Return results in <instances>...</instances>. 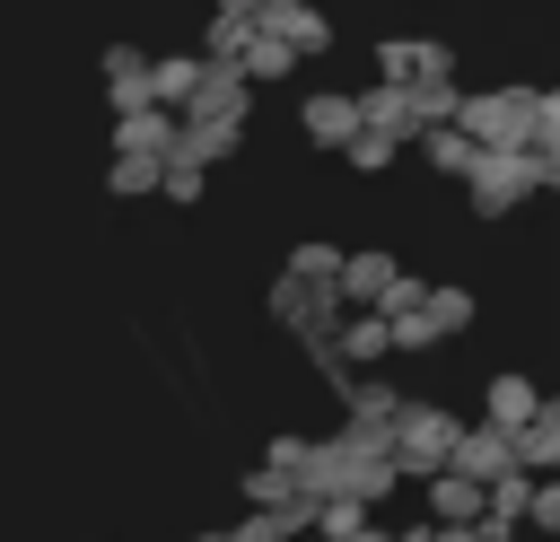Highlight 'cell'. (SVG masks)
Wrapping results in <instances>:
<instances>
[{
  "label": "cell",
  "mask_w": 560,
  "mask_h": 542,
  "mask_svg": "<svg viewBox=\"0 0 560 542\" xmlns=\"http://www.w3.org/2000/svg\"><path fill=\"white\" fill-rule=\"evenodd\" d=\"M534 157H542V192H560V149H551V140H534Z\"/></svg>",
  "instance_id": "32"
},
{
  "label": "cell",
  "mask_w": 560,
  "mask_h": 542,
  "mask_svg": "<svg viewBox=\"0 0 560 542\" xmlns=\"http://www.w3.org/2000/svg\"><path fill=\"white\" fill-rule=\"evenodd\" d=\"M359 122H368V131H394V140H420L411 79H385V70H376V87H359Z\"/></svg>",
  "instance_id": "10"
},
{
  "label": "cell",
  "mask_w": 560,
  "mask_h": 542,
  "mask_svg": "<svg viewBox=\"0 0 560 542\" xmlns=\"http://www.w3.org/2000/svg\"><path fill=\"white\" fill-rule=\"evenodd\" d=\"M158 175H166V157H149V149H114V157H105V192H114V201H149Z\"/></svg>",
  "instance_id": "19"
},
{
  "label": "cell",
  "mask_w": 560,
  "mask_h": 542,
  "mask_svg": "<svg viewBox=\"0 0 560 542\" xmlns=\"http://www.w3.org/2000/svg\"><path fill=\"white\" fill-rule=\"evenodd\" d=\"M332 350H341L350 367L394 358V315H385V306H350V315H341V332H332Z\"/></svg>",
  "instance_id": "11"
},
{
  "label": "cell",
  "mask_w": 560,
  "mask_h": 542,
  "mask_svg": "<svg viewBox=\"0 0 560 542\" xmlns=\"http://www.w3.org/2000/svg\"><path fill=\"white\" fill-rule=\"evenodd\" d=\"M341 306H385L394 288H402V262L385 254V245H359V254H341Z\"/></svg>",
  "instance_id": "8"
},
{
  "label": "cell",
  "mask_w": 560,
  "mask_h": 542,
  "mask_svg": "<svg viewBox=\"0 0 560 542\" xmlns=\"http://www.w3.org/2000/svg\"><path fill=\"white\" fill-rule=\"evenodd\" d=\"M429 323H438V341H455V332L472 323V288H455V280H429Z\"/></svg>",
  "instance_id": "24"
},
{
  "label": "cell",
  "mask_w": 560,
  "mask_h": 542,
  "mask_svg": "<svg viewBox=\"0 0 560 542\" xmlns=\"http://www.w3.org/2000/svg\"><path fill=\"white\" fill-rule=\"evenodd\" d=\"M201 70H210V52H158V61H149V96L184 114V96L201 87Z\"/></svg>",
  "instance_id": "18"
},
{
  "label": "cell",
  "mask_w": 560,
  "mask_h": 542,
  "mask_svg": "<svg viewBox=\"0 0 560 542\" xmlns=\"http://www.w3.org/2000/svg\"><path fill=\"white\" fill-rule=\"evenodd\" d=\"M534 411H542V385H534V376H516V367H508V376H490V385H481V420L525 428Z\"/></svg>",
  "instance_id": "17"
},
{
  "label": "cell",
  "mask_w": 560,
  "mask_h": 542,
  "mask_svg": "<svg viewBox=\"0 0 560 542\" xmlns=\"http://www.w3.org/2000/svg\"><path fill=\"white\" fill-rule=\"evenodd\" d=\"M298 44L289 35H271V26H254V44H245V79H298Z\"/></svg>",
  "instance_id": "22"
},
{
  "label": "cell",
  "mask_w": 560,
  "mask_h": 542,
  "mask_svg": "<svg viewBox=\"0 0 560 542\" xmlns=\"http://www.w3.org/2000/svg\"><path fill=\"white\" fill-rule=\"evenodd\" d=\"M262 26H271V35H289L306 61H324V52H332V17H324L315 0H262Z\"/></svg>",
  "instance_id": "13"
},
{
  "label": "cell",
  "mask_w": 560,
  "mask_h": 542,
  "mask_svg": "<svg viewBox=\"0 0 560 542\" xmlns=\"http://www.w3.org/2000/svg\"><path fill=\"white\" fill-rule=\"evenodd\" d=\"M280 271H298V280H324V288H332V280H341V245L306 236V245H289V262H280Z\"/></svg>",
  "instance_id": "27"
},
{
  "label": "cell",
  "mask_w": 560,
  "mask_h": 542,
  "mask_svg": "<svg viewBox=\"0 0 560 542\" xmlns=\"http://www.w3.org/2000/svg\"><path fill=\"white\" fill-rule=\"evenodd\" d=\"M298 131H306L315 149H350V131H359V96H350V87H306V96H298Z\"/></svg>",
  "instance_id": "7"
},
{
  "label": "cell",
  "mask_w": 560,
  "mask_h": 542,
  "mask_svg": "<svg viewBox=\"0 0 560 542\" xmlns=\"http://www.w3.org/2000/svg\"><path fill=\"white\" fill-rule=\"evenodd\" d=\"M420 350H438V323H429V297H420V306H394V358H420Z\"/></svg>",
  "instance_id": "28"
},
{
  "label": "cell",
  "mask_w": 560,
  "mask_h": 542,
  "mask_svg": "<svg viewBox=\"0 0 560 542\" xmlns=\"http://www.w3.org/2000/svg\"><path fill=\"white\" fill-rule=\"evenodd\" d=\"M306 446H315V437H298V428H271V446H262V455H271V463H289V472H298V463H306Z\"/></svg>",
  "instance_id": "30"
},
{
  "label": "cell",
  "mask_w": 560,
  "mask_h": 542,
  "mask_svg": "<svg viewBox=\"0 0 560 542\" xmlns=\"http://www.w3.org/2000/svg\"><path fill=\"white\" fill-rule=\"evenodd\" d=\"M508 463H525V455H516V428L481 420V428H464V437H455V472H472V481H499Z\"/></svg>",
  "instance_id": "12"
},
{
  "label": "cell",
  "mask_w": 560,
  "mask_h": 542,
  "mask_svg": "<svg viewBox=\"0 0 560 542\" xmlns=\"http://www.w3.org/2000/svg\"><path fill=\"white\" fill-rule=\"evenodd\" d=\"M376 70L385 79H455V44H438V35H385Z\"/></svg>",
  "instance_id": "9"
},
{
  "label": "cell",
  "mask_w": 560,
  "mask_h": 542,
  "mask_svg": "<svg viewBox=\"0 0 560 542\" xmlns=\"http://www.w3.org/2000/svg\"><path fill=\"white\" fill-rule=\"evenodd\" d=\"M464 192H472L481 219H516V210L542 192V157H534V140H525V149H481L472 175H464Z\"/></svg>",
  "instance_id": "2"
},
{
  "label": "cell",
  "mask_w": 560,
  "mask_h": 542,
  "mask_svg": "<svg viewBox=\"0 0 560 542\" xmlns=\"http://www.w3.org/2000/svg\"><path fill=\"white\" fill-rule=\"evenodd\" d=\"M315 533H332V542H368V533H376V507L350 498V490H332V498L315 507Z\"/></svg>",
  "instance_id": "21"
},
{
  "label": "cell",
  "mask_w": 560,
  "mask_h": 542,
  "mask_svg": "<svg viewBox=\"0 0 560 542\" xmlns=\"http://www.w3.org/2000/svg\"><path fill=\"white\" fill-rule=\"evenodd\" d=\"M420 498H429V525H438V533H464V542H472V525H481V507H490V481L438 463V472L420 481Z\"/></svg>",
  "instance_id": "5"
},
{
  "label": "cell",
  "mask_w": 560,
  "mask_h": 542,
  "mask_svg": "<svg viewBox=\"0 0 560 542\" xmlns=\"http://www.w3.org/2000/svg\"><path fill=\"white\" fill-rule=\"evenodd\" d=\"M455 437H464V420L446 402H402L394 411V463H402V481H429L438 463H455Z\"/></svg>",
  "instance_id": "3"
},
{
  "label": "cell",
  "mask_w": 560,
  "mask_h": 542,
  "mask_svg": "<svg viewBox=\"0 0 560 542\" xmlns=\"http://www.w3.org/2000/svg\"><path fill=\"white\" fill-rule=\"evenodd\" d=\"M201 9H210V0H201Z\"/></svg>",
  "instance_id": "33"
},
{
  "label": "cell",
  "mask_w": 560,
  "mask_h": 542,
  "mask_svg": "<svg viewBox=\"0 0 560 542\" xmlns=\"http://www.w3.org/2000/svg\"><path fill=\"white\" fill-rule=\"evenodd\" d=\"M184 114H210V122H245V114H254V79H245V61H210V70H201V87L184 96Z\"/></svg>",
  "instance_id": "6"
},
{
  "label": "cell",
  "mask_w": 560,
  "mask_h": 542,
  "mask_svg": "<svg viewBox=\"0 0 560 542\" xmlns=\"http://www.w3.org/2000/svg\"><path fill=\"white\" fill-rule=\"evenodd\" d=\"M481 149H525L534 140V122H542V87H525V79H508V87H464V114H455Z\"/></svg>",
  "instance_id": "1"
},
{
  "label": "cell",
  "mask_w": 560,
  "mask_h": 542,
  "mask_svg": "<svg viewBox=\"0 0 560 542\" xmlns=\"http://www.w3.org/2000/svg\"><path fill=\"white\" fill-rule=\"evenodd\" d=\"M158 192H166L175 210H192V201L210 192V166H201V157H166V175H158Z\"/></svg>",
  "instance_id": "26"
},
{
  "label": "cell",
  "mask_w": 560,
  "mask_h": 542,
  "mask_svg": "<svg viewBox=\"0 0 560 542\" xmlns=\"http://www.w3.org/2000/svg\"><path fill=\"white\" fill-rule=\"evenodd\" d=\"M525 525L560 533V472H534V498H525Z\"/></svg>",
  "instance_id": "29"
},
{
  "label": "cell",
  "mask_w": 560,
  "mask_h": 542,
  "mask_svg": "<svg viewBox=\"0 0 560 542\" xmlns=\"http://www.w3.org/2000/svg\"><path fill=\"white\" fill-rule=\"evenodd\" d=\"M411 149H420V157H429V175H446V184H464V175H472V157H481V140H472L464 122H429Z\"/></svg>",
  "instance_id": "16"
},
{
  "label": "cell",
  "mask_w": 560,
  "mask_h": 542,
  "mask_svg": "<svg viewBox=\"0 0 560 542\" xmlns=\"http://www.w3.org/2000/svg\"><path fill=\"white\" fill-rule=\"evenodd\" d=\"M402 149H411V140H394V131H368V122H359V131H350V149H341V157H350V175H385V166H394V157H402Z\"/></svg>",
  "instance_id": "23"
},
{
  "label": "cell",
  "mask_w": 560,
  "mask_h": 542,
  "mask_svg": "<svg viewBox=\"0 0 560 542\" xmlns=\"http://www.w3.org/2000/svg\"><path fill=\"white\" fill-rule=\"evenodd\" d=\"M149 61H158V52H140V44H105V105H114V114L149 105Z\"/></svg>",
  "instance_id": "14"
},
{
  "label": "cell",
  "mask_w": 560,
  "mask_h": 542,
  "mask_svg": "<svg viewBox=\"0 0 560 542\" xmlns=\"http://www.w3.org/2000/svg\"><path fill=\"white\" fill-rule=\"evenodd\" d=\"M175 122H184V114L149 96V105H131V114H114V149H149V157H166V149H175Z\"/></svg>",
  "instance_id": "15"
},
{
  "label": "cell",
  "mask_w": 560,
  "mask_h": 542,
  "mask_svg": "<svg viewBox=\"0 0 560 542\" xmlns=\"http://www.w3.org/2000/svg\"><path fill=\"white\" fill-rule=\"evenodd\" d=\"M341 288H324V280H298V271H280V288H271V323L298 341V350H315V341H332L341 332Z\"/></svg>",
  "instance_id": "4"
},
{
  "label": "cell",
  "mask_w": 560,
  "mask_h": 542,
  "mask_svg": "<svg viewBox=\"0 0 560 542\" xmlns=\"http://www.w3.org/2000/svg\"><path fill=\"white\" fill-rule=\"evenodd\" d=\"M411 105H420V131H429V122H455L464 114V87L455 79H411Z\"/></svg>",
  "instance_id": "25"
},
{
  "label": "cell",
  "mask_w": 560,
  "mask_h": 542,
  "mask_svg": "<svg viewBox=\"0 0 560 542\" xmlns=\"http://www.w3.org/2000/svg\"><path fill=\"white\" fill-rule=\"evenodd\" d=\"M516 455H525V472H560V393H542V411L516 428Z\"/></svg>",
  "instance_id": "20"
},
{
  "label": "cell",
  "mask_w": 560,
  "mask_h": 542,
  "mask_svg": "<svg viewBox=\"0 0 560 542\" xmlns=\"http://www.w3.org/2000/svg\"><path fill=\"white\" fill-rule=\"evenodd\" d=\"M534 140H551V149H560V87H542V122H534Z\"/></svg>",
  "instance_id": "31"
}]
</instances>
